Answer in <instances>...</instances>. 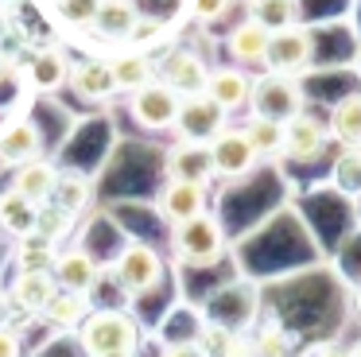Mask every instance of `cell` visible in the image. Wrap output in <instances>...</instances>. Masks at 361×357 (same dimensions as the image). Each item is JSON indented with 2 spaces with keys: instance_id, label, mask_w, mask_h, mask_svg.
<instances>
[{
  "instance_id": "10",
  "label": "cell",
  "mask_w": 361,
  "mask_h": 357,
  "mask_svg": "<svg viewBox=\"0 0 361 357\" xmlns=\"http://www.w3.org/2000/svg\"><path fill=\"white\" fill-rule=\"evenodd\" d=\"M206 147H210V163H214V175L218 178H245L257 167V152H252V144L245 140L241 128H229L226 124Z\"/></svg>"
},
{
  "instance_id": "19",
  "label": "cell",
  "mask_w": 361,
  "mask_h": 357,
  "mask_svg": "<svg viewBox=\"0 0 361 357\" xmlns=\"http://www.w3.org/2000/svg\"><path fill=\"white\" fill-rule=\"evenodd\" d=\"M109 74L117 82V93H136L140 85L156 82V62H152L148 51H121L109 59Z\"/></svg>"
},
{
  "instance_id": "43",
  "label": "cell",
  "mask_w": 361,
  "mask_h": 357,
  "mask_svg": "<svg viewBox=\"0 0 361 357\" xmlns=\"http://www.w3.org/2000/svg\"><path fill=\"white\" fill-rule=\"evenodd\" d=\"M345 357H361V338H357V341H353V346H350V353H345Z\"/></svg>"
},
{
  "instance_id": "24",
  "label": "cell",
  "mask_w": 361,
  "mask_h": 357,
  "mask_svg": "<svg viewBox=\"0 0 361 357\" xmlns=\"http://www.w3.org/2000/svg\"><path fill=\"white\" fill-rule=\"evenodd\" d=\"M326 183L338 194H345V198H357L361 194V147H338V155L330 159Z\"/></svg>"
},
{
  "instance_id": "39",
  "label": "cell",
  "mask_w": 361,
  "mask_h": 357,
  "mask_svg": "<svg viewBox=\"0 0 361 357\" xmlns=\"http://www.w3.org/2000/svg\"><path fill=\"white\" fill-rule=\"evenodd\" d=\"M164 357H210L198 341H171V346L164 349Z\"/></svg>"
},
{
  "instance_id": "40",
  "label": "cell",
  "mask_w": 361,
  "mask_h": 357,
  "mask_svg": "<svg viewBox=\"0 0 361 357\" xmlns=\"http://www.w3.org/2000/svg\"><path fill=\"white\" fill-rule=\"evenodd\" d=\"M0 357H20V338L8 326H0Z\"/></svg>"
},
{
  "instance_id": "16",
  "label": "cell",
  "mask_w": 361,
  "mask_h": 357,
  "mask_svg": "<svg viewBox=\"0 0 361 357\" xmlns=\"http://www.w3.org/2000/svg\"><path fill=\"white\" fill-rule=\"evenodd\" d=\"M268 35H272V31H264L257 20H241V23H237V28L229 31V39H226V51H229V59H233V66H241V70L264 66Z\"/></svg>"
},
{
  "instance_id": "9",
  "label": "cell",
  "mask_w": 361,
  "mask_h": 357,
  "mask_svg": "<svg viewBox=\"0 0 361 357\" xmlns=\"http://www.w3.org/2000/svg\"><path fill=\"white\" fill-rule=\"evenodd\" d=\"M128 113H133V121L140 124V128L148 132H164V128H175V116H179V101L171 90H167L164 82H148L140 85L136 93H128Z\"/></svg>"
},
{
  "instance_id": "41",
  "label": "cell",
  "mask_w": 361,
  "mask_h": 357,
  "mask_svg": "<svg viewBox=\"0 0 361 357\" xmlns=\"http://www.w3.org/2000/svg\"><path fill=\"white\" fill-rule=\"evenodd\" d=\"M350 299H353V310H357V318H361V287H353Z\"/></svg>"
},
{
  "instance_id": "38",
  "label": "cell",
  "mask_w": 361,
  "mask_h": 357,
  "mask_svg": "<svg viewBox=\"0 0 361 357\" xmlns=\"http://www.w3.org/2000/svg\"><path fill=\"white\" fill-rule=\"evenodd\" d=\"M218 357H257V349H252V341L245 338V334H233V338L221 346Z\"/></svg>"
},
{
  "instance_id": "4",
  "label": "cell",
  "mask_w": 361,
  "mask_h": 357,
  "mask_svg": "<svg viewBox=\"0 0 361 357\" xmlns=\"http://www.w3.org/2000/svg\"><path fill=\"white\" fill-rule=\"evenodd\" d=\"M109 272H113V279H117L121 291L148 295L152 287L164 279V256H159L152 245H144V241H128V245L121 248V256L113 260Z\"/></svg>"
},
{
  "instance_id": "45",
  "label": "cell",
  "mask_w": 361,
  "mask_h": 357,
  "mask_svg": "<svg viewBox=\"0 0 361 357\" xmlns=\"http://www.w3.org/2000/svg\"><path fill=\"white\" fill-rule=\"evenodd\" d=\"M0 74H4V54H0Z\"/></svg>"
},
{
  "instance_id": "6",
  "label": "cell",
  "mask_w": 361,
  "mask_h": 357,
  "mask_svg": "<svg viewBox=\"0 0 361 357\" xmlns=\"http://www.w3.org/2000/svg\"><path fill=\"white\" fill-rule=\"evenodd\" d=\"M206 78H210V66L198 51H187V47H175V51L164 54L159 62V78L175 97H198L206 90Z\"/></svg>"
},
{
  "instance_id": "1",
  "label": "cell",
  "mask_w": 361,
  "mask_h": 357,
  "mask_svg": "<svg viewBox=\"0 0 361 357\" xmlns=\"http://www.w3.org/2000/svg\"><path fill=\"white\" fill-rule=\"evenodd\" d=\"M82 349L90 357H136L140 349V326L125 310H90L78 326Z\"/></svg>"
},
{
  "instance_id": "46",
  "label": "cell",
  "mask_w": 361,
  "mask_h": 357,
  "mask_svg": "<svg viewBox=\"0 0 361 357\" xmlns=\"http://www.w3.org/2000/svg\"><path fill=\"white\" fill-rule=\"evenodd\" d=\"M4 4H8V0H0V8H4Z\"/></svg>"
},
{
  "instance_id": "44",
  "label": "cell",
  "mask_w": 361,
  "mask_h": 357,
  "mask_svg": "<svg viewBox=\"0 0 361 357\" xmlns=\"http://www.w3.org/2000/svg\"><path fill=\"white\" fill-rule=\"evenodd\" d=\"M0 31H4V8H0Z\"/></svg>"
},
{
  "instance_id": "42",
  "label": "cell",
  "mask_w": 361,
  "mask_h": 357,
  "mask_svg": "<svg viewBox=\"0 0 361 357\" xmlns=\"http://www.w3.org/2000/svg\"><path fill=\"white\" fill-rule=\"evenodd\" d=\"M353 222H357V229H361V194L353 198Z\"/></svg>"
},
{
  "instance_id": "7",
  "label": "cell",
  "mask_w": 361,
  "mask_h": 357,
  "mask_svg": "<svg viewBox=\"0 0 361 357\" xmlns=\"http://www.w3.org/2000/svg\"><path fill=\"white\" fill-rule=\"evenodd\" d=\"M330 144H334V140H330V132H326V121L303 109L299 116H291V121L283 124L280 155H283V159H291V163H311V159H319Z\"/></svg>"
},
{
  "instance_id": "13",
  "label": "cell",
  "mask_w": 361,
  "mask_h": 357,
  "mask_svg": "<svg viewBox=\"0 0 361 357\" xmlns=\"http://www.w3.org/2000/svg\"><path fill=\"white\" fill-rule=\"evenodd\" d=\"M159 214L171 225H183V222H190V217L206 214V186L171 183V178H167V186L159 190Z\"/></svg>"
},
{
  "instance_id": "35",
  "label": "cell",
  "mask_w": 361,
  "mask_h": 357,
  "mask_svg": "<svg viewBox=\"0 0 361 357\" xmlns=\"http://www.w3.org/2000/svg\"><path fill=\"white\" fill-rule=\"evenodd\" d=\"M229 4H233V0H183V12L195 23H214L229 12Z\"/></svg>"
},
{
  "instance_id": "27",
  "label": "cell",
  "mask_w": 361,
  "mask_h": 357,
  "mask_svg": "<svg viewBox=\"0 0 361 357\" xmlns=\"http://www.w3.org/2000/svg\"><path fill=\"white\" fill-rule=\"evenodd\" d=\"M86 315H90V299L86 295H78V291H63L59 287L55 295H51V303L43 307V318H47L51 326H82L86 322Z\"/></svg>"
},
{
  "instance_id": "37",
  "label": "cell",
  "mask_w": 361,
  "mask_h": 357,
  "mask_svg": "<svg viewBox=\"0 0 361 357\" xmlns=\"http://www.w3.org/2000/svg\"><path fill=\"white\" fill-rule=\"evenodd\" d=\"M299 357H345V353L338 349V341H330V338H314V341H307V346L299 349Z\"/></svg>"
},
{
  "instance_id": "34",
  "label": "cell",
  "mask_w": 361,
  "mask_h": 357,
  "mask_svg": "<svg viewBox=\"0 0 361 357\" xmlns=\"http://www.w3.org/2000/svg\"><path fill=\"white\" fill-rule=\"evenodd\" d=\"M159 35H164V20H156V16H136L133 31H128V43H133V51H148Z\"/></svg>"
},
{
  "instance_id": "11",
  "label": "cell",
  "mask_w": 361,
  "mask_h": 357,
  "mask_svg": "<svg viewBox=\"0 0 361 357\" xmlns=\"http://www.w3.org/2000/svg\"><path fill=\"white\" fill-rule=\"evenodd\" d=\"M206 97L214 101L218 109L226 113H237V109L249 105V93H252V74L241 66H214L210 78H206Z\"/></svg>"
},
{
  "instance_id": "32",
  "label": "cell",
  "mask_w": 361,
  "mask_h": 357,
  "mask_svg": "<svg viewBox=\"0 0 361 357\" xmlns=\"http://www.w3.org/2000/svg\"><path fill=\"white\" fill-rule=\"evenodd\" d=\"M249 341H252V349H257V357H291V334L283 330L280 322L257 330Z\"/></svg>"
},
{
  "instance_id": "30",
  "label": "cell",
  "mask_w": 361,
  "mask_h": 357,
  "mask_svg": "<svg viewBox=\"0 0 361 357\" xmlns=\"http://www.w3.org/2000/svg\"><path fill=\"white\" fill-rule=\"evenodd\" d=\"M55 256H59L55 241L43 237V233H24V237H20V248H16L20 272H51Z\"/></svg>"
},
{
  "instance_id": "21",
  "label": "cell",
  "mask_w": 361,
  "mask_h": 357,
  "mask_svg": "<svg viewBox=\"0 0 361 357\" xmlns=\"http://www.w3.org/2000/svg\"><path fill=\"white\" fill-rule=\"evenodd\" d=\"M136 16L140 12H136L133 0H97V12L90 28H97V35H105V39H128Z\"/></svg>"
},
{
  "instance_id": "26",
  "label": "cell",
  "mask_w": 361,
  "mask_h": 357,
  "mask_svg": "<svg viewBox=\"0 0 361 357\" xmlns=\"http://www.w3.org/2000/svg\"><path fill=\"white\" fill-rule=\"evenodd\" d=\"M249 20H257L264 31H283L299 23V0H245Z\"/></svg>"
},
{
  "instance_id": "20",
  "label": "cell",
  "mask_w": 361,
  "mask_h": 357,
  "mask_svg": "<svg viewBox=\"0 0 361 357\" xmlns=\"http://www.w3.org/2000/svg\"><path fill=\"white\" fill-rule=\"evenodd\" d=\"M55 183H59V167H55V163L32 159V163H24V167L16 171L12 190L24 194V198H32V202H47L51 194H55Z\"/></svg>"
},
{
  "instance_id": "33",
  "label": "cell",
  "mask_w": 361,
  "mask_h": 357,
  "mask_svg": "<svg viewBox=\"0 0 361 357\" xmlns=\"http://www.w3.org/2000/svg\"><path fill=\"white\" fill-rule=\"evenodd\" d=\"M71 222H74V217L66 214V210H59L55 202H51V206H43V210H39V217H35V233H43V237L59 241L66 229H71Z\"/></svg>"
},
{
  "instance_id": "15",
  "label": "cell",
  "mask_w": 361,
  "mask_h": 357,
  "mask_svg": "<svg viewBox=\"0 0 361 357\" xmlns=\"http://www.w3.org/2000/svg\"><path fill=\"white\" fill-rule=\"evenodd\" d=\"M326 132L338 147H361V90H350L330 105Z\"/></svg>"
},
{
  "instance_id": "2",
  "label": "cell",
  "mask_w": 361,
  "mask_h": 357,
  "mask_svg": "<svg viewBox=\"0 0 361 357\" xmlns=\"http://www.w3.org/2000/svg\"><path fill=\"white\" fill-rule=\"evenodd\" d=\"M249 116H264V121L288 124L291 116H299L307 109V90L299 78L288 74H260L252 78V93H249Z\"/></svg>"
},
{
  "instance_id": "29",
  "label": "cell",
  "mask_w": 361,
  "mask_h": 357,
  "mask_svg": "<svg viewBox=\"0 0 361 357\" xmlns=\"http://www.w3.org/2000/svg\"><path fill=\"white\" fill-rule=\"evenodd\" d=\"M241 132H245V140L252 144L257 159H268V155H280V147H283V124L264 121V116H249V121L241 124Z\"/></svg>"
},
{
  "instance_id": "12",
  "label": "cell",
  "mask_w": 361,
  "mask_h": 357,
  "mask_svg": "<svg viewBox=\"0 0 361 357\" xmlns=\"http://www.w3.org/2000/svg\"><path fill=\"white\" fill-rule=\"evenodd\" d=\"M167 178H171V183H198V186H206L214 178L210 147H206V144H190V140L171 144V152H167Z\"/></svg>"
},
{
  "instance_id": "25",
  "label": "cell",
  "mask_w": 361,
  "mask_h": 357,
  "mask_svg": "<svg viewBox=\"0 0 361 357\" xmlns=\"http://www.w3.org/2000/svg\"><path fill=\"white\" fill-rule=\"evenodd\" d=\"M35 217H39V206H35L32 198H24V194H16V190L0 194V225L8 233H16V237L35 233Z\"/></svg>"
},
{
  "instance_id": "14",
  "label": "cell",
  "mask_w": 361,
  "mask_h": 357,
  "mask_svg": "<svg viewBox=\"0 0 361 357\" xmlns=\"http://www.w3.org/2000/svg\"><path fill=\"white\" fill-rule=\"evenodd\" d=\"M51 276H55V284L63 287V291L86 295L90 287L97 284V260L86 253V248H66V253L55 256V264H51Z\"/></svg>"
},
{
  "instance_id": "22",
  "label": "cell",
  "mask_w": 361,
  "mask_h": 357,
  "mask_svg": "<svg viewBox=\"0 0 361 357\" xmlns=\"http://www.w3.org/2000/svg\"><path fill=\"white\" fill-rule=\"evenodd\" d=\"M66 74H71V62H66V54H59L55 47L39 51L32 62H27V82H32L39 93H55L59 85H66Z\"/></svg>"
},
{
  "instance_id": "3",
  "label": "cell",
  "mask_w": 361,
  "mask_h": 357,
  "mask_svg": "<svg viewBox=\"0 0 361 357\" xmlns=\"http://www.w3.org/2000/svg\"><path fill=\"white\" fill-rule=\"evenodd\" d=\"M171 245H175V256H179L183 264L206 268V264L221 260V253H226V229H221V222L206 210V214L175 225Z\"/></svg>"
},
{
  "instance_id": "36",
  "label": "cell",
  "mask_w": 361,
  "mask_h": 357,
  "mask_svg": "<svg viewBox=\"0 0 361 357\" xmlns=\"http://www.w3.org/2000/svg\"><path fill=\"white\" fill-rule=\"evenodd\" d=\"M97 12V0H59V16L71 28H90Z\"/></svg>"
},
{
  "instance_id": "28",
  "label": "cell",
  "mask_w": 361,
  "mask_h": 357,
  "mask_svg": "<svg viewBox=\"0 0 361 357\" xmlns=\"http://www.w3.org/2000/svg\"><path fill=\"white\" fill-rule=\"evenodd\" d=\"M330 268H334L338 284H342L345 291L361 287V229H357V233H350V237L342 241V248H338V253L330 256Z\"/></svg>"
},
{
  "instance_id": "5",
  "label": "cell",
  "mask_w": 361,
  "mask_h": 357,
  "mask_svg": "<svg viewBox=\"0 0 361 357\" xmlns=\"http://www.w3.org/2000/svg\"><path fill=\"white\" fill-rule=\"evenodd\" d=\"M314 62V31L295 23L268 35V51H264V70L268 74H288L299 78L307 66Z\"/></svg>"
},
{
  "instance_id": "8",
  "label": "cell",
  "mask_w": 361,
  "mask_h": 357,
  "mask_svg": "<svg viewBox=\"0 0 361 357\" xmlns=\"http://www.w3.org/2000/svg\"><path fill=\"white\" fill-rule=\"evenodd\" d=\"M226 124H229V113L214 105L206 93L179 101V116H175V132H179V140H190V144H210Z\"/></svg>"
},
{
  "instance_id": "23",
  "label": "cell",
  "mask_w": 361,
  "mask_h": 357,
  "mask_svg": "<svg viewBox=\"0 0 361 357\" xmlns=\"http://www.w3.org/2000/svg\"><path fill=\"white\" fill-rule=\"evenodd\" d=\"M55 291H59V284H55L51 272H20L16 287H12V299H16V307L43 315V307L51 303V295H55Z\"/></svg>"
},
{
  "instance_id": "18",
  "label": "cell",
  "mask_w": 361,
  "mask_h": 357,
  "mask_svg": "<svg viewBox=\"0 0 361 357\" xmlns=\"http://www.w3.org/2000/svg\"><path fill=\"white\" fill-rule=\"evenodd\" d=\"M66 85H74V93H78L82 101H109L113 93H117L109 62H102V59H86V62H78V66H71Z\"/></svg>"
},
{
  "instance_id": "31",
  "label": "cell",
  "mask_w": 361,
  "mask_h": 357,
  "mask_svg": "<svg viewBox=\"0 0 361 357\" xmlns=\"http://www.w3.org/2000/svg\"><path fill=\"white\" fill-rule=\"evenodd\" d=\"M51 202H55L59 210H66V214H82L90 202V183L82 175H59L55 183V194H51Z\"/></svg>"
},
{
  "instance_id": "17",
  "label": "cell",
  "mask_w": 361,
  "mask_h": 357,
  "mask_svg": "<svg viewBox=\"0 0 361 357\" xmlns=\"http://www.w3.org/2000/svg\"><path fill=\"white\" fill-rule=\"evenodd\" d=\"M39 147H43V136L32 121H8L0 128V163H24L39 159Z\"/></svg>"
}]
</instances>
